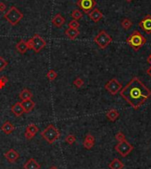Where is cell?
<instances>
[{
    "mask_svg": "<svg viewBox=\"0 0 151 169\" xmlns=\"http://www.w3.org/2000/svg\"><path fill=\"white\" fill-rule=\"evenodd\" d=\"M120 96L134 110H138L151 97V90L139 78L134 77L120 90Z\"/></svg>",
    "mask_w": 151,
    "mask_h": 169,
    "instance_id": "1",
    "label": "cell"
},
{
    "mask_svg": "<svg viewBox=\"0 0 151 169\" xmlns=\"http://www.w3.org/2000/svg\"><path fill=\"white\" fill-rule=\"evenodd\" d=\"M147 42L145 36L141 35L139 30H134L126 39V43L129 46H131L135 51L139 50Z\"/></svg>",
    "mask_w": 151,
    "mask_h": 169,
    "instance_id": "2",
    "label": "cell"
},
{
    "mask_svg": "<svg viewBox=\"0 0 151 169\" xmlns=\"http://www.w3.org/2000/svg\"><path fill=\"white\" fill-rule=\"evenodd\" d=\"M41 136L48 144L52 145L60 137V132L54 125L50 124L41 133Z\"/></svg>",
    "mask_w": 151,
    "mask_h": 169,
    "instance_id": "3",
    "label": "cell"
},
{
    "mask_svg": "<svg viewBox=\"0 0 151 169\" xmlns=\"http://www.w3.org/2000/svg\"><path fill=\"white\" fill-rule=\"evenodd\" d=\"M4 18L12 25V26H16L23 18V13L18 10L17 7L12 6L9 11L4 14Z\"/></svg>",
    "mask_w": 151,
    "mask_h": 169,
    "instance_id": "4",
    "label": "cell"
},
{
    "mask_svg": "<svg viewBox=\"0 0 151 169\" xmlns=\"http://www.w3.org/2000/svg\"><path fill=\"white\" fill-rule=\"evenodd\" d=\"M28 48L32 49L35 53H39L46 46V41L40 36L38 34H35L28 41H27Z\"/></svg>",
    "mask_w": 151,
    "mask_h": 169,
    "instance_id": "5",
    "label": "cell"
},
{
    "mask_svg": "<svg viewBox=\"0 0 151 169\" xmlns=\"http://www.w3.org/2000/svg\"><path fill=\"white\" fill-rule=\"evenodd\" d=\"M94 42L101 49H105L112 42V37L105 30H101L100 32L95 36Z\"/></svg>",
    "mask_w": 151,
    "mask_h": 169,
    "instance_id": "6",
    "label": "cell"
},
{
    "mask_svg": "<svg viewBox=\"0 0 151 169\" xmlns=\"http://www.w3.org/2000/svg\"><path fill=\"white\" fill-rule=\"evenodd\" d=\"M104 88L110 94L114 96L122 90V84L116 78H112L105 84Z\"/></svg>",
    "mask_w": 151,
    "mask_h": 169,
    "instance_id": "7",
    "label": "cell"
},
{
    "mask_svg": "<svg viewBox=\"0 0 151 169\" xmlns=\"http://www.w3.org/2000/svg\"><path fill=\"white\" fill-rule=\"evenodd\" d=\"M115 150L122 157H126L133 150V146L131 144H129L126 140H124L122 142H119L118 145L115 146Z\"/></svg>",
    "mask_w": 151,
    "mask_h": 169,
    "instance_id": "8",
    "label": "cell"
},
{
    "mask_svg": "<svg viewBox=\"0 0 151 169\" xmlns=\"http://www.w3.org/2000/svg\"><path fill=\"white\" fill-rule=\"evenodd\" d=\"M78 7H80L85 13H89L96 4V0H78L77 4Z\"/></svg>",
    "mask_w": 151,
    "mask_h": 169,
    "instance_id": "9",
    "label": "cell"
},
{
    "mask_svg": "<svg viewBox=\"0 0 151 169\" xmlns=\"http://www.w3.org/2000/svg\"><path fill=\"white\" fill-rule=\"evenodd\" d=\"M39 131V127L35 125V124H29L27 127H26V132H25V137L26 139L30 140L32 139Z\"/></svg>",
    "mask_w": 151,
    "mask_h": 169,
    "instance_id": "10",
    "label": "cell"
},
{
    "mask_svg": "<svg viewBox=\"0 0 151 169\" xmlns=\"http://www.w3.org/2000/svg\"><path fill=\"white\" fill-rule=\"evenodd\" d=\"M139 26L147 34H151V15H147L140 22Z\"/></svg>",
    "mask_w": 151,
    "mask_h": 169,
    "instance_id": "11",
    "label": "cell"
},
{
    "mask_svg": "<svg viewBox=\"0 0 151 169\" xmlns=\"http://www.w3.org/2000/svg\"><path fill=\"white\" fill-rule=\"evenodd\" d=\"M4 157H5V159H6L10 163L13 164V163H15V162L19 159L20 154H19L14 149H10L8 151H6V152L4 153Z\"/></svg>",
    "mask_w": 151,
    "mask_h": 169,
    "instance_id": "12",
    "label": "cell"
},
{
    "mask_svg": "<svg viewBox=\"0 0 151 169\" xmlns=\"http://www.w3.org/2000/svg\"><path fill=\"white\" fill-rule=\"evenodd\" d=\"M11 111H12V113H13L16 117H21L23 113H25L24 109H23L22 105H21V102H17V103H15V104L12 106Z\"/></svg>",
    "mask_w": 151,
    "mask_h": 169,
    "instance_id": "13",
    "label": "cell"
},
{
    "mask_svg": "<svg viewBox=\"0 0 151 169\" xmlns=\"http://www.w3.org/2000/svg\"><path fill=\"white\" fill-rule=\"evenodd\" d=\"M102 16H103V14L101 13L100 10L97 9V8L93 9V10L88 13V17H89L94 22H96V23L100 21L101 19L102 18Z\"/></svg>",
    "mask_w": 151,
    "mask_h": 169,
    "instance_id": "14",
    "label": "cell"
},
{
    "mask_svg": "<svg viewBox=\"0 0 151 169\" xmlns=\"http://www.w3.org/2000/svg\"><path fill=\"white\" fill-rule=\"evenodd\" d=\"M95 145V137L91 134H88L84 139L83 146L87 150H91Z\"/></svg>",
    "mask_w": 151,
    "mask_h": 169,
    "instance_id": "15",
    "label": "cell"
},
{
    "mask_svg": "<svg viewBox=\"0 0 151 169\" xmlns=\"http://www.w3.org/2000/svg\"><path fill=\"white\" fill-rule=\"evenodd\" d=\"M51 22H52V24L54 25L55 27H62L63 25L65 24V22H66V19H65L60 13H57V15H55V16L53 17Z\"/></svg>",
    "mask_w": 151,
    "mask_h": 169,
    "instance_id": "16",
    "label": "cell"
},
{
    "mask_svg": "<svg viewBox=\"0 0 151 169\" xmlns=\"http://www.w3.org/2000/svg\"><path fill=\"white\" fill-rule=\"evenodd\" d=\"M21 105H22V107H23L25 113L31 112L35 108V103L33 100H31V99H27V100H25V101H21Z\"/></svg>",
    "mask_w": 151,
    "mask_h": 169,
    "instance_id": "17",
    "label": "cell"
},
{
    "mask_svg": "<svg viewBox=\"0 0 151 169\" xmlns=\"http://www.w3.org/2000/svg\"><path fill=\"white\" fill-rule=\"evenodd\" d=\"M24 169H40V164L35 159H29L24 165Z\"/></svg>",
    "mask_w": 151,
    "mask_h": 169,
    "instance_id": "18",
    "label": "cell"
},
{
    "mask_svg": "<svg viewBox=\"0 0 151 169\" xmlns=\"http://www.w3.org/2000/svg\"><path fill=\"white\" fill-rule=\"evenodd\" d=\"M14 129H15L14 126H13L10 121H5V122L2 125V127H1V130H2L4 134H6V135L11 134Z\"/></svg>",
    "mask_w": 151,
    "mask_h": 169,
    "instance_id": "19",
    "label": "cell"
},
{
    "mask_svg": "<svg viewBox=\"0 0 151 169\" xmlns=\"http://www.w3.org/2000/svg\"><path fill=\"white\" fill-rule=\"evenodd\" d=\"M65 34H66V36L69 39L74 40V39H76V38L79 36L80 31H79V29H75V28H67V29L66 30Z\"/></svg>",
    "mask_w": 151,
    "mask_h": 169,
    "instance_id": "20",
    "label": "cell"
},
{
    "mask_svg": "<svg viewBox=\"0 0 151 169\" xmlns=\"http://www.w3.org/2000/svg\"><path fill=\"white\" fill-rule=\"evenodd\" d=\"M28 45L27 43L24 40H21L17 44H16V50L21 53V54H25L28 50Z\"/></svg>",
    "mask_w": 151,
    "mask_h": 169,
    "instance_id": "21",
    "label": "cell"
},
{
    "mask_svg": "<svg viewBox=\"0 0 151 169\" xmlns=\"http://www.w3.org/2000/svg\"><path fill=\"white\" fill-rule=\"evenodd\" d=\"M106 117L109 121H117V119L119 117V113L116 110V109H110V111L107 112L106 113Z\"/></svg>",
    "mask_w": 151,
    "mask_h": 169,
    "instance_id": "22",
    "label": "cell"
},
{
    "mask_svg": "<svg viewBox=\"0 0 151 169\" xmlns=\"http://www.w3.org/2000/svg\"><path fill=\"white\" fill-rule=\"evenodd\" d=\"M109 168L110 169H123L124 168V163L119 159H114L109 164Z\"/></svg>",
    "mask_w": 151,
    "mask_h": 169,
    "instance_id": "23",
    "label": "cell"
},
{
    "mask_svg": "<svg viewBox=\"0 0 151 169\" xmlns=\"http://www.w3.org/2000/svg\"><path fill=\"white\" fill-rule=\"evenodd\" d=\"M33 97V94L32 92L27 90V89H24L19 95V97L21 99V101H25V100H27V99H31Z\"/></svg>",
    "mask_w": 151,
    "mask_h": 169,
    "instance_id": "24",
    "label": "cell"
},
{
    "mask_svg": "<svg viewBox=\"0 0 151 169\" xmlns=\"http://www.w3.org/2000/svg\"><path fill=\"white\" fill-rule=\"evenodd\" d=\"M121 26H122V27L124 28V29H126V30H128L132 26H133V22H132V21L131 20H129V19H124L122 21H121Z\"/></svg>",
    "mask_w": 151,
    "mask_h": 169,
    "instance_id": "25",
    "label": "cell"
},
{
    "mask_svg": "<svg viewBox=\"0 0 151 169\" xmlns=\"http://www.w3.org/2000/svg\"><path fill=\"white\" fill-rule=\"evenodd\" d=\"M82 15H83L82 13L80 10H78V9L74 10L73 13H72V17L74 18V20H76V21H79L80 19H81Z\"/></svg>",
    "mask_w": 151,
    "mask_h": 169,
    "instance_id": "26",
    "label": "cell"
},
{
    "mask_svg": "<svg viewBox=\"0 0 151 169\" xmlns=\"http://www.w3.org/2000/svg\"><path fill=\"white\" fill-rule=\"evenodd\" d=\"M46 75H47V78L49 79V81H50V82H53V81H54V80H55V79L57 77V73L55 72L54 70H52V69L50 70L49 72L47 73V74H46Z\"/></svg>",
    "mask_w": 151,
    "mask_h": 169,
    "instance_id": "27",
    "label": "cell"
},
{
    "mask_svg": "<svg viewBox=\"0 0 151 169\" xmlns=\"http://www.w3.org/2000/svg\"><path fill=\"white\" fill-rule=\"evenodd\" d=\"M74 85L75 86L76 88H78V89H80V88H81L83 85H84V81L81 79V78H80V77H77L75 80L74 81Z\"/></svg>",
    "mask_w": 151,
    "mask_h": 169,
    "instance_id": "28",
    "label": "cell"
},
{
    "mask_svg": "<svg viewBox=\"0 0 151 169\" xmlns=\"http://www.w3.org/2000/svg\"><path fill=\"white\" fill-rule=\"evenodd\" d=\"M76 141V137L74 135H68L66 137V144L72 145L73 144H74V142Z\"/></svg>",
    "mask_w": 151,
    "mask_h": 169,
    "instance_id": "29",
    "label": "cell"
},
{
    "mask_svg": "<svg viewBox=\"0 0 151 169\" xmlns=\"http://www.w3.org/2000/svg\"><path fill=\"white\" fill-rule=\"evenodd\" d=\"M68 27L69 28H75V29H78L79 27H80V23L78 21L76 20H72L69 23H68Z\"/></svg>",
    "mask_w": 151,
    "mask_h": 169,
    "instance_id": "30",
    "label": "cell"
},
{
    "mask_svg": "<svg viewBox=\"0 0 151 169\" xmlns=\"http://www.w3.org/2000/svg\"><path fill=\"white\" fill-rule=\"evenodd\" d=\"M115 138H116V139H117L119 142H122V141L126 140V136L124 135V133H123V132L119 131V132H118V133L116 134Z\"/></svg>",
    "mask_w": 151,
    "mask_h": 169,
    "instance_id": "31",
    "label": "cell"
},
{
    "mask_svg": "<svg viewBox=\"0 0 151 169\" xmlns=\"http://www.w3.org/2000/svg\"><path fill=\"white\" fill-rule=\"evenodd\" d=\"M8 82V78L6 76L0 77V90L4 89L5 87V84Z\"/></svg>",
    "mask_w": 151,
    "mask_h": 169,
    "instance_id": "32",
    "label": "cell"
},
{
    "mask_svg": "<svg viewBox=\"0 0 151 169\" xmlns=\"http://www.w3.org/2000/svg\"><path fill=\"white\" fill-rule=\"evenodd\" d=\"M7 65H8L7 61H6L3 57H0V72H1L2 70H4V69L7 67Z\"/></svg>",
    "mask_w": 151,
    "mask_h": 169,
    "instance_id": "33",
    "label": "cell"
},
{
    "mask_svg": "<svg viewBox=\"0 0 151 169\" xmlns=\"http://www.w3.org/2000/svg\"><path fill=\"white\" fill-rule=\"evenodd\" d=\"M5 9H6V5L3 2H0V12L3 13L5 11Z\"/></svg>",
    "mask_w": 151,
    "mask_h": 169,
    "instance_id": "34",
    "label": "cell"
},
{
    "mask_svg": "<svg viewBox=\"0 0 151 169\" xmlns=\"http://www.w3.org/2000/svg\"><path fill=\"white\" fill-rule=\"evenodd\" d=\"M147 61H148V63H149V64H150V66H151V54L150 55V56H149V58H148Z\"/></svg>",
    "mask_w": 151,
    "mask_h": 169,
    "instance_id": "35",
    "label": "cell"
},
{
    "mask_svg": "<svg viewBox=\"0 0 151 169\" xmlns=\"http://www.w3.org/2000/svg\"><path fill=\"white\" fill-rule=\"evenodd\" d=\"M147 73H148V74H149V75H150V76L151 77V66H150V68L147 70Z\"/></svg>",
    "mask_w": 151,
    "mask_h": 169,
    "instance_id": "36",
    "label": "cell"
},
{
    "mask_svg": "<svg viewBox=\"0 0 151 169\" xmlns=\"http://www.w3.org/2000/svg\"><path fill=\"white\" fill-rule=\"evenodd\" d=\"M49 169H58L57 167H51V168H50Z\"/></svg>",
    "mask_w": 151,
    "mask_h": 169,
    "instance_id": "37",
    "label": "cell"
},
{
    "mask_svg": "<svg viewBox=\"0 0 151 169\" xmlns=\"http://www.w3.org/2000/svg\"><path fill=\"white\" fill-rule=\"evenodd\" d=\"M126 2H131V1H133V0H126Z\"/></svg>",
    "mask_w": 151,
    "mask_h": 169,
    "instance_id": "38",
    "label": "cell"
}]
</instances>
